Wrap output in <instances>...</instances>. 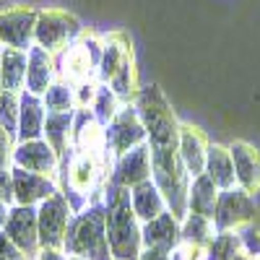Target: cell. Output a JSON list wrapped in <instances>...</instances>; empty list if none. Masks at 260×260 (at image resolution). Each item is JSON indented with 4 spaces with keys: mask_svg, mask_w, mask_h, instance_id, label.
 <instances>
[{
    "mask_svg": "<svg viewBox=\"0 0 260 260\" xmlns=\"http://www.w3.org/2000/svg\"><path fill=\"white\" fill-rule=\"evenodd\" d=\"M136 110L143 120L146 127V143L148 148H169L177 146L180 138V120L172 110V104L167 102V96L156 89V86H141L136 99Z\"/></svg>",
    "mask_w": 260,
    "mask_h": 260,
    "instance_id": "3",
    "label": "cell"
},
{
    "mask_svg": "<svg viewBox=\"0 0 260 260\" xmlns=\"http://www.w3.org/2000/svg\"><path fill=\"white\" fill-rule=\"evenodd\" d=\"M242 247L245 245H242L240 232H216L213 240L206 247V252H208V260H232Z\"/></svg>",
    "mask_w": 260,
    "mask_h": 260,
    "instance_id": "28",
    "label": "cell"
},
{
    "mask_svg": "<svg viewBox=\"0 0 260 260\" xmlns=\"http://www.w3.org/2000/svg\"><path fill=\"white\" fill-rule=\"evenodd\" d=\"M34 24H37V11L29 6L0 11V47L29 52L34 47Z\"/></svg>",
    "mask_w": 260,
    "mask_h": 260,
    "instance_id": "9",
    "label": "cell"
},
{
    "mask_svg": "<svg viewBox=\"0 0 260 260\" xmlns=\"http://www.w3.org/2000/svg\"><path fill=\"white\" fill-rule=\"evenodd\" d=\"M73 219V211L62 192L37 206V229H39V250H62L65 232Z\"/></svg>",
    "mask_w": 260,
    "mask_h": 260,
    "instance_id": "8",
    "label": "cell"
},
{
    "mask_svg": "<svg viewBox=\"0 0 260 260\" xmlns=\"http://www.w3.org/2000/svg\"><path fill=\"white\" fill-rule=\"evenodd\" d=\"M151 180L159 187L167 211L182 219L187 213V190L192 177L187 175V169L177 154V146L151 148Z\"/></svg>",
    "mask_w": 260,
    "mask_h": 260,
    "instance_id": "4",
    "label": "cell"
},
{
    "mask_svg": "<svg viewBox=\"0 0 260 260\" xmlns=\"http://www.w3.org/2000/svg\"><path fill=\"white\" fill-rule=\"evenodd\" d=\"M3 232L11 237V242L29 257L39 252V229H37V206H11L8 221Z\"/></svg>",
    "mask_w": 260,
    "mask_h": 260,
    "instance_id": "11",
    "label": "cell"
},
{
    "mask_svg": "<svg viewBox=\"0 0 260 260\" xmlns=\"http://www.w3.org/2000/svg\"><path fill=\"white\" fill-rule=\"evenodd\" d=\"M232 260H252V255H250V252H247V250L242 247V250H240V252H237V255H234Z\"/></svg>",
    "mask_w": 260,
    "mask_h": 260,
    "instance_id": "39",
    "label": "cell"
},
{
    "mask_svg": "<svg viewBox=\"0 0 260 260\" xmlns=\"http://www.w3.org/2000/svg\"><path fill=\"white\" fill-rule=\"evenodd\" d=\"M177 255H180L182 260H208V252H206V247H201V245H185V242H180Z\"/></svg>",
    "mask_w": 260,
    "mask_h": 260,
    "instance_id": "35",
    "label": "cell"
},
{
    "mask_svg": "<svg viewBox=\"0 0 260 260\" xmlns=\"http://www.w3.org/2000/svg\"><path fill=\"white\" fill-rule=\"evenodd\" d=\"M8 213H11V206H8L6 201H0V229L6 226V221H8Z\"/></svg>",
    "mask_w": 260,
    "mask_h": 260,
    "instance_id": "38",
    "label": "cell"
},
{
    "mask_svg": "<svg viewBox=\"0 0 260 260\" xmlns=\"http://www.w3.org/2000/svg\"><path fill=\"white\" fill-rule=\"evenodd\" d=\"M141 240H143V247H154V250H164V252L177 250L182 242L180 219L172 216L169 211H164L156 219L141 224Z\"/></svg>",
    "mask_w": 260,
    "mask_h": 260,
    "instance_id": "18",
    "label": "cell"
},
{
    "mask_svg": "<svg viewBox=\"0 0 260 260\" xmlns=\"http://www.w3.org/2000/svg\"><path fill=\"white\" fill-rule=\"evenodd\" d=\"M55 81H57V60H55V55L34 45V47L29 50V62H26V89H24V91L42 96Z\"/></svg>",
    "mask_w": 260,
    "mask_h": 260,
    "instance_id": "19",
    "label": "cell"
},
{
    "mask_svg": "<svg viewBox=\"0 0 260 260\" xmlns=\"http://www.w3.org/2000/svg\"><path fill=\"white\" fill-rule=\"evenodd\" d=\"M26 62L29 52L0 47V91L21 94L26 89Z\"/></svg>",
    "mask_w": 260,
    "mask_h": 260,
    "instance_id": "21",
    "label": "cell"
},
{
    "mask_svg": "<svg viewBox=\"0 0 260 260\" xmlns=\"http://www.w3.org/2000/svg\"><path fill=\"white\" fill-rule=\"evenodd\" d=\"M73 151H107L104 146V125L91 110L73 112Z\"/></svg>",
    "mask_w": 260,
    "mask_h": 260,
    "instance_id": "20",
    "label": "cell"
},
{
    "mask_svg": "<svg viewBox=\"0 0 260 260\" xmlns=\"http://www.w3.org/2000/svg\"><path fill=\"white\" fill-rule=\"evenodd\" d=\"M16 136L8 133L6 127H0V169L13 167V151H16Z\"/></svg>",
    "mask_w": 260,
    "mask_h": 260,
    "instance_id": "32",
    "label": "cell"
},
{
    "mask_svg": "<svg viewBox=\"0 0 260 260\" xmlns=\"http://www.w3.org/2000/svg\"><path fill=\"white\" fill-rule=\"evenodd\" d=\"M62 252L83 260H112L102 198H94L81 213H73L68 232H65Z\"/></svg>",
    "mask_w": 260,
    "mask_h": 260,
    "instance_id": "2",
    "label": "cell"
},
{
    "mask_svg": "<svg viewBox=\"0 0 260 260\" xmlns=\"http://www.w3.org/2000/svg\"><path fill=\"white\" fill-rule=\"evenodd\" d=\"M208 138L201 127H195L190 122L180 125V138H177V154L187 169L190 177H198L203 175L206 169V154H208Z\"/></svg>",
    "mask_w": 260,
    "mask_h": 260,
    "instance_id": "16",
    "label": "cell"
},
{
    "mask_svg": "<svg viewBox=\"0 0 260 260\" xmlns=\"http://www.w3.org/2000/svg\"><path fill=\"white\" fill-rule=\"evenodd\" d=\"M229 154L234 161L237 187H242L250 195H257L260 192V151L247 141H232Z\"/></svg>",
    "mask_w": 260,
    "mask_h": 260,
    "instance_id": "15",
    "label": "cell"
},
{
    "mask_svg": "<svg viewBox=\"0 0 260 260\" xmlns=\"http://www.w3.org/2000/svg\"><path fill=\"white\" fill-rule=\"evenodd\" d=\"M206 175L213 180V185L219 190L234 187L237 177H234V161L229 154V146L221 143H208V154H206Z\"/></svg>",
    "mask_w": 260,
    "mask_h": 260,
    "instance_id": "23",
    "label": "cell"
},
{
    "mask_svg": "<svg viewBox=\"0 0 260 260\" xmlns=\"http://www.w3.org/2000/svg\"><path fill=\"white\" fill-rule=\"evenodd\" d=\"M138 260H172V252H164V250H154V247H143Z\"/></svg>",
    "mask_w": 260,
    "mask_h": 260,
    "instance_id": "36",
    "label": "cell"
},
{
    "mask_svg": "<svg viewBox=\"0 0 260 260\" xmlns=\"http://www.w3.org/2000/svg\"><path fill=\"white\" fill-rule=\"evenodd\" d=\"M146 143V127L143 120L136 110V104H122L120 112L110 120V125H104V146L110 151V156L117 159L125 151H133L136 146Z\"/></svg>",
    "mask_w": 260,
    "mask_h": 260,
    "instance_id": "7",
    "label": "cell"
},
{
    "mask_svg": "<svg viewBox=\"0 0 260 260\" xmlns=\"http://www.w3.org/2000/svg\"><path fill=\"white\" fill-rule=\"evenodd\" d=\"M34 260H68V255L62 250H39L34 255Z\"/></svg>",
    "mask_w": 260,
    "mask_h": 260,
    "instance_id": "37",
    "label": "cell"
},
{
    "mask_svg": "<svg viewBox=\"0 0 260 260\" xmlns=\"http://www.w3.org/2000/svg\"><path fill=\"white\" fill-rule=\"evenodd\" d=\"M130 206H133L141 224L156 219V216H161L167 211V203L161 198L159 187L154 185V180H146V182H141L136 187H130Z\"/></svg>",
    "mask_w": 260,
    "mask_h": 260,
    "instance_id": "22",
    "label": "cell"
},
{
    "mask_svg": "<svg viewBox=\"0 0 260 260\" xmlns=\"http://www.w3.org/2000/svg\"><path fill=\"white\" fill-rule=\"evenodd\" d=\"M68 260H83V257H73V255H68Z\"/></svg>",
    "mask_w": 260,
    "mask_h": 260,
    "instance_id": "40",
    "label": "cell"
},
{
    "mask_svg": "<svg viewBox=\"0 0 260 260\" xmlns=\"http://www.w3.org/2000/svg\"><path fill=\"white\" fill-rule=\"evenodd\" d=\"M120 96L110 89L107 83H99V89H96V96H94V104H91V112L96 115V120L102 125H110V120L120 112Z\"/></svg>",
    "mask_w": 260,
    "mask_h": 260,
    "instance_id": "29",
    "label": "cell"
},
{
    "mask_svg": "<svg viewBox=\"0 0 260 260\" xmlns=\"http://www.w3.org/2000/svg\"><path fill=\"white\" fill-rule=\"evenodd\" d=\"M13 167H21L26 172H39V175H50L57 177L60 169V154L45 141H18L13 151Z\"/></svg>",
    "mask_w": 260,
    "mask_h": 260,
    "instance_id": "12",
    "label": "cell"
},
{
    "mask_svg": "<svg viewBox=\"0 0 260 260\" xmlns=\"http://www.w3.org/2000/svg\"><path fill=\"white\" fill-rule=\"evenodd\" d=\"M102 55L96 65V81L99 83H110L125 65L133 62V45L125 37V31H112L102 37Z\"/></svg>",
    "mask_w": 260,
    "mask_h": 260,
    "instance_id": "13",
    "label": "cell"
},
{
    "mask_svg": "<svg viewBox=\"0 0 260 260\" xmlns=\"http://www.w3.org/2000/svg\"><path fill=\"white\" fill-rule=\"evenodd\" d=\"M216 201H219V187L213 185V180L206 172L190 180V190H187V211L190 213H201L213 221Z\"/></svg>",
    "mask_w": 260,
    "mask_h": 260,
    "instance_id": "24",
    "label": "cell"
},
{
    "mask_svg": "<svg viewBox=\"0 0 260 260\" xmlns=\"http://www.w3.org/2000/svg\"><path fill=\"white\" fill-rule=\"evenodd\" d=\"M24 260H34V257H24Z\"/></svg>",
    "mask_w": 260,
    "mask_h": 260,
    "instance_id": "42",
    "label": "cell"
},
{
    "mask_svg": "<svg viewBox=\"0 0 260 260\" xmlns=\"http://www.w3.org/2000/svg\"><path fill=\"white\" fill-rule=\"evenodd\" d=\"M96 89H99V81H96V78L83 81V83H76V86H73V94H76V110H91L94 96H96Z\"/></svg>",
    "mask_w": 260,
    "mask_h": 260,
    "instance_id": "31",
    "label": "cell"
},
{
    "mask_svg": "<svg viewBox=\"0 0 260 260\" xmlns=\"http://www.w3.org/2000/svg\"><path fill=\"white\" fill-rule=\"evenodd\" d=\"M45 120L47 110L45 102L37 94L21 91L18 94V127H16V141H37L45 136Z\"/></svg>",
    "mask_w": 260,
    "mask_h": 260,
    "instance_id": "17",
    "label": "cell"
},
{
    "mask_svg": "<svg viewBox=\"0 0 260 260\" xmlns=\"http://www.w3.org/2000/svg\"><path fill=\"white\" fill-rule=\"evenodd\" d=\"M29 255H24L13 242H11V237L0 229V260H24Z\"/></svg>",
    "mask_w": 260,
    "mask_h": 260,
    "instance_id": "33",
    "label": "cell"
},
{
    "mask_svg": "<svg viewBox=\"0 0 260 260\" xmlns=\"http://www.w3.org/2000/svg\"><path fill=\"white\" fill-rule=\"evenodd\" d=\"M11 177H13L16 206H39L42 201H47L55 192H60L57 177H50V175H39V172H26L21 167H11Z\"/></svg>",
    "mask_w": 260,
    "mask_h": 260,
    "instance_id": "10",
    "label": "cell"
},
{
    "mask_svg": "<svg viewBox=\"0 0 260 260\" xmlns=\"http://www.w3.org/2000/svg\"><path fill=\"white\" fill-rule=\"evenodd\" d=\"M110 180L127 187V190L151 180V148H148V143L136 146L133 151H125L122 156H117L112 161Z\"/></svg>",
    "mask_w": 260,
    "mask_h": 260,
    "instance_id": "14",
    "label": "cell"
},
{
    "mask_svg": "<svg viewBox=\"0 0 260 260\" xmlns=\"http://www.w3.org/2000/svg\"><path fill=\"white\" fill-rule=\"evenodd\" d=\"M102 201H104V224H107L112 260H138L143 240H141V221L133 206H130V190L107 180Z\"/></svg>",
    "mask_w": 260,
    "mask_h": 260,
    "instance_id": "1",
    "label": "cell"
},
{
    "mask_svg": "<svg viewBox=\"0 0 260 260\" xmlns=\"http://www.w3.org/2000/svg\"><path fill=\"white\" fill-rule=\"evenodd\" d=\"M42 102H45V110H47V112H73V110H76L73 86H71L68 81L57 78L50 89L42 94Z\"/></svg>",
    "mask_w": 260,
    "mask_h": 260,
    "instance_id": "27",
    "label": "cell"
},
{
    "mask_svg": "<svg viewBox=\"0 0 260 260\" xmlns=\"http://www.w3.org/2000/svg\"><path fill=\"white\" fill-rule=\"evenodd\" d=\"M255 216H257L255 195L245 192L237 185L219 190V201H216V211H213L216 232H242L255 224Z\"/></svg>",
    "mask_w": 260,
    "mask_h": 260,
    "instance_id": "6",
    "label": "cell"
},
{
    "mask_svg": "<svg viewBox=\"0 0 260 260\" xmlns=\"http://www.w3.org/2000/svg\"><path fill=\"white\" fill-rule=\"evenodd\" d=\"M216 234V226L211 219H206V216L201 213H185L180 219V237L185 245H201V247H208V242L213 240Z\"/></svg>",
    "mask_w": 260,
    "mask_h": 260,
    "instance_id": "26",
    "label": "cell"
},
{
    "mask_svg": "<svg viewBox=\"0 0 260 260\" xmlns=\"http://www.w3.org/2000/svg\"><path fill=\"white\" fill-rule=\"evenodd\" d=\"M73 112H47L45 120V136L42 138L57 151L60 159L71 154V146H73Z\"/></svg>",
    "mask_w": 260,
    "mask_h": 260,
    "instance_id": "25",
    "label": "cell"
},
{
    "mask_svg": "<svg viewBox=\"0 0 260 260\" xmlns=\"http://www.w3.org/2000/svg\"><path fill=\"white\" fill-rule=\"evenodd\" d=\"M252 260H260V255H252Z\"/></svg>",
    "mask_w": 260,
    "mask_h": 260,
    "instance_id": "41",
    "label": "cell"
},
{
    "mask_svg": "<svg viewBox=\"0 0 260 260\" xmlns=\"http://www.w3.org/2000/svg\"><path fill=\"white\" fill-rule=\"evenodd\" d=\"M83 34L81 21L60 8H39L37 11V24H34V45L47 50L52 55L62 52L65 47L76 45Z\"/></svg>",
    "mask_w": 260,
    "mask_h": 260,
    "instance_id": "5",
    "label": "cell"
},
{
    "mask_svg": "<svg viewBox=\"0 0 260 260\" xmlns=\"http://www.w3.org/2000/svg\"><path fill=\"white\" fill-rule=\"evenodd\" d=\"M0 201H6L8 206H13V177L11 169H0Z\"/></svg>",
    "mask_w": 260,
    "mask_h": 260,
    "instance_id": "34",
    "label": "cell"
},
{
    "mask_svg": "<svg viewBox=\"0 0 260 260\" xmlns=\"http://www.w3.org/2000/svg\"><path fill=\"white\" fill-rule=\"evenodd\" d=\"M0 127L16 136L18 127V94L13 91H0Z\"/></svg>",
    "mask_w": 260,
    "mask_h": 260,
    "instance_id": "30",
    "label": "cell"
}]
</instances>
